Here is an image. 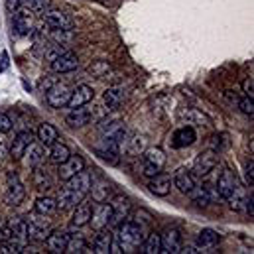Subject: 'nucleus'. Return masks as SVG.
Instances as JSON below:
<instances>
[{
  "mask_svg": "<svg viewBox=\"0 0 254 254\" xmlns=\"http://www.w3.org/2000/svg\"><path fill=\"white\" fill-rule=\"evenodd\" d=\"M81 170H85V160L81 156H69L65 162L60 164V170H58V176L62 182L71 180L73 176H77Z\"/></svg>",
  "mask_w": 254,
  "mask_h": 254,
  "instance_id": "1a4fd4ad",
  "label": "nucleus"
},
{
  "mask_svg": "<svg viewBox=\"0 0 254 254\" xmlns=\"http://www.w3.org/2000/svg\"><path fill=\"white\" fill-rule=\"evenodd\" d=\"M142 251L146 254H158L162 253V243H160V235L158 233H150L148 239H144L142 243Z\"/></svg>",
  "mask_w": 254,
  "mask_h": 254,
  "instance_id": "f704fd0d",
  "label": "nucleus"
},
{
  "mask_svg": "<svg viewBox=\"0 0 254 254\" xmlns=\"http://www.w3.org/2000/svg\"><path fill=\"white\" fill-rule=\"evenodd\" d=\"M10 229H12V239H16L18 243L26 245L30 241V235H28V223L24 219H12L10 221Z\"/></svg>",
  "mask_w": 254,
  "mask_h": 254,
  "instance_id": "a878e982",
  "label": "nucleus"
},
{
  "mask_svg": "<svg viewBox=\"0 0 254 254\" xmlns=\"http://www.w3.org/2000/svg\"><path fill=\"white\" fill-rule=\"evenodd\" d=\"M34 186H36V190L48 191V190H52V180H50V176H48L46 172L36 170V172H34Z\"/></svg>",
  "mask_w": 254,
  "mask_h": 254,
  "instance_id": "58836bf2",
  "label": "nucleus"
},
{
  "mask_svg": "<svg viewBox=\"0 0 254 254\" xmlns=\"http://www.w3.org/2000/svg\"><path fill=\"white\" fill-rule=\"evenodd\" d=\"M123 148L127 150L128 154L138 156V154H142V152L146 150V138H144V136L134 134V136H130V138L125 140V146H123Z\"/></svg>",
  "mask_w": 254,
  "mask_h": 254,
  "instance_id": "c756f323",
  "label": "nucleus"
},
{
  "mask_svg": "<svg viewBox=\"0 0 254 254\" xmlns=\"http://www.w3.org/2000/svg\"><path fill=\"white\" fill-rule=\"evenodd\" d=\"M247 182L253 186V182H254V164L253 162L247 166Z\"/></svg>",
  "mask_w": 254,
  "mask_h": 254,
  "instance_id": "09e8293b",
  "label": "nucleus"
},
{
  "mask_svg": "<svg viewBox=\"0 0 254 254\" xmlns=\"http://www.w3.org/2000/svg\"><path fill=\"white\" fill-rule=\"evenodd\" d=\"M111 205V219H109V227H119L125 219L128 217L130 209H132V203L127 195H115L113 201L109 203Z\"/></svg>",
  "mask_w": 254,
  "mask_h": 254,
  "instance_id": "f03ea898",
  "label": "nucleus"
},
{
  "mask_svg": "<svg viewBox=\"0 0 254 254\" xmlns=\"http://www.w3.org/2000/svg\"><path fill=\"white\" fill-rule=\"evenodd\" d=\"M239 109L245 113V115H249V117H253L254 115V103H253V97H245L241 103H239Z\"/></svg>",
  "mask_w": 254,
  "mask_h": 254,
  "instance_id": "79ce46f5",
  "label": "nucleus"
},
{
  "mask_svg": "<svg viewBox=\"0 0 254 254\" xmlns=\"http://www.w3.org/2000/svg\"><path fill=\"white\" fill-rule=\"evenodd\" d=\"M186 253H197V251H195V247H188V249H186Z\"/></svg>",
  "mask_w": 254,
  "mask_h": 254,
  "instance_id": "3c124183",
  "label": "nucleus"
},
{
  "mask_svg": "<svg viewBox=\"0 0 254 254\" xmlns=\"http://www.w3.org/2000/svg\"><path fill=\"white\" fill-rule=\"evenodd\" d=\"M119 243L123 253H136L144 243V229L136 221H123L119 227Z\"/></svg>",
  "mask_w": 254,
  "mask_h": 254,
  "instance_id": "f257e3e1",
  "label": "nucleus"
},
{
  "mask_svg": "<svg viewBox=\"0 0 254 254\" xmlns=\"http://www.w3.org/2000/svg\"><path fill=\"white\" fill-rule=\"evenodd\" d=\"M12 130V119L6 115V113H0V132L6 134Z\"/></svg>",
  "mask_w": 254,
  "mask_h": 254,
  "instance_id": "c03bdc74",
  "label": "nucleus"
},
{
  "mask_svg": "<svg viewBox=\"0 0 254 254\" xmlns=\"http://www.w3.org/2000/svg\"><path fill=\"white\" fill-rule=\"evenodd\" d=\"M144 162L152 164L154 168H158L162 172V168L166 166V154L162 148H146L144 150Z\"/></svg>",
  "mask_w": 254,
  "mask_h": 254,
  "instance_id": "cd10ccee",
  "label": "nucleus"
},
{
  "mask_svg": "<svg viewBox=\"0 0 254 254\" xmlns=\"http://www.w3.org/2000/svg\"><path fill=\"white\" fill-rule=\"evenodd\" d=\"M174 186L182 193H191L195 190V180L188 170H178V174L174 176Z\"/></svg>",
  "mask_w": 254,
  "mask_h": 254,
  "instance_id": "393cba45",
  "label": "nucleus"
},
{
  "mask_svg": "<svg viewBox=\"0 0 254 254\" xmlns=\"http://www.w3.org/2000/svg\"><path fill=\"white\" fill-rule=\"evenodd\" d=\"M30 142H34V134H32V132L24 130V132L16 134V138H14L12 146H10V156H12V160H22V156H24L26 148L30 146Z\"/></svg>",
  "mask_w": 254,
  "mask_h": 254,
  "instance_id": "2eb2a0df",
  "label": "nucleus"
},
{
  "mask_svg": "<svg viewBox=\"0 0 254 254\" xmlns=\"http://www.w3.org/2000/svg\"><path fill=\"white\" fill-rule=\"evenodd\" d=\"M69 156H71V150H69L65 144L58 142V140L52 144V148H50V160H52L54 164H58V166H60V164L65 162Z\"/></svg>",
  "mask_w": 254,
  "mask_h": 254,
  "instance_id": "7c9ffc66",
  "label": "nucleus"
},
{
  "mask_svg": "<svg viewBox=\"0 0 254 254\" xmlns=\"http://www.w3.org/2000/svg\"><path fill=\"white\" fill-rule=\"evenodd\" d=\"M46 93H48V95H46L48 105H50V107H54V109H62V107H65V105L69 103L71 87H69V85H65V83H58V85L50 87Z\"/></svg>",
  "mask_w": 254,
  "mask_h": 254,
  "instance_id": "20e7f679",
  "label": "nucleus"
},
{
  "mask_svg": "<svg viewBox=\"0 0 254 254\" xmlns=\"http://www.w3.org/2000/svg\"><path fill=\"white\" fill-rule=\"evenodd\" d=\"M42 18H44V22H46L50 28H56V30H71V28L75 26L73 18H71L69 14H65L64 10H54V8H50L48 12L42 14Z\"/></svg>",
  "mask_w": 254,
  "mask_h": 254,
  "instance_id": "39448f33",
  "label": "nucleus"
},
{
  "mask_svg": "<svg viewBox=\"0 0 254 254\" xmlns=\"http://www.w3.org/2000/svg\"><path fill=\"white\" fill-rule=\"evenodd\" d=\"M89 121H91V113H89L87 109H83V107L71 109V113L65 117V123L73 128L85 127V125H89Z\"/></svg>",
  "mask_w": 254,
  "mask_h": 254,
  "instance_id": "4be33fe9",
  "label": "nucleus"
},
{
  "mask_svg": "<svg viewBox=\"0 0 254 254\" xmlns=\"http://www.w3.org/2000/svg\"><path fill=\"white\" fill-rule=\"evenodd\" d=\"M148 188H150V191H152L154 195L166 197V195H170V191H172V178H170V176H164V174L160 172V174H156L154 178H150Z\"/></svg>",
  "mask_w": 254,
  "mask_h": 254,
  "instance_id": "f3484780",
  "label": "nucleus"
},
{
  "mask_svg": "<svg viewBox=\"0 0 254 254\" xmlns=\"http://www.w3.org/2000/svg\"><path fill=\"white\" fill-rule=\"evenodd\" d=\"M87 71H89V75H93V77H97V79H101V77H105L109 71H111V64L109 62H105V60H99V62H93V64L87 67Z\"/></svg>",
  "mask_w": 254,
  "mask_h": 254,
  "instance_id": "e433bc0d",
  "label": "nucleus"
},
{
  "mask_svg": "<svg viewBox=\"0 0 254 254\" xmlns=\"http://www.w3.org/2000/svg\"><path fill=\"white\" fill-rule=\"evenodd\" d=\"M56 211H58V201H56L54 197H40V199L36 201V213H38V215L50 217V215H54Z\"/></svg>",
  "mask_w": 254,
  "mask_h": 254,
  "instance_id": "2f4dec72",
  "label": "nucleus"
},
{
  "mask_svg": "<svg viewBox=\"0 0 254 254\" xmlns=\"http://www.w3.org/2000/svg\"><path fill=\"white\" fill-rule=\"evenodd\" d=\"M180 119L188 121V125H205L207 123V119L195 109H182L180 111Z\"/></svg>",
  "mask_w": 254,
  "mask_h": 254,
  "instance_id": "c9c22d12",
  "label": "nucleus"
},
{
  "mask_svg": "<svg viewBox=\"0 0 254 254\" xmlns=\"http://www.w3.org/2000/svg\"><path fill=\"white\" fill-rule=\"evenodd\" d=\"M109 253H115V254L123 253V249H121V243H119V239H113V241H111V251H109Z\"/></svg>",
  "mask_w": 254,
  "mask_h": 254,
  "instance_id": "8fccbe9b",
  "label": "nucleus"
},
{
  "mask_svg": "<svg viewBox=\"0 0 254 254\" xmlns=\"http://www.w3.org/2000/svg\"><path fill=\"white\" fill-rule=\"evenodd\" d=\"M195 140H197V134H195V128L193 127H182L180 130H176L174 136H172L174 148H188Z\"/></svg>",
  "mask_w": 254,
  "mask_h": 254,
  "instance_id": "a211bd4d",
  "label": "nucleus"
},
{
  "mask_svg": "<svg viewBox=\"0 0 254 254\" xmlns=\"http://www.w3.org/2000/svg\"><path fill=\"white\" fill-rule=\"evenodd\" d=\"M83 199H85V195H83V193L73 191V190H67V188H65V190L60 193V197H58V209H62V211L71 209V207L79 205Z\"/></svg>",
  "mask_w": 254,
  "mask_h": 254,
  "instance_id": "412c9836",
  "label": "nucleus"
},
{
  "mask_svg": "<svg viewBox=\"0 0 254 254\" xmlns=\"http://www.w3.org/2000/svg\"><path fill=\"white\" fill-rule=\"evenodd\" d=\"M50 64H52L54 73H69V71H75L79 67V58L73 52H64Z\"/></svg>",
  "mask_w": 254,
  "mask_h": 254,
  "instance_id": "ddd939ff",
  "label": "nucleus"
},
{
  "mask_svg": "<svg viewBox=\"0 0 254 254\" xmlns=\"http://www.w3.org/2000/svg\"><path fill=\"white\" fill-rule=\"evenodd\" d=\"M34 28V16H32V10H22L18 8L16 10V16H14V30L18 36H28Z\"/></svg>",
  "mask_w": 254,
  "mask_h": 254,
  "instance_id": "4468645a",
  "label": "nucleus"
},
{
  "mask_svg": "<svg viewBox=\"0 0 254 254\" xmlns=\"http://www.w3.org/2000/svg\"><path fill=\"white\" fill-rule=\"evenodd\" d=\"M67 186V190H73V191H79V193H83V195H87L89 191H91V176L85 172V170H81L77 176H73L71 180H67L65 182Z\"/></svg>",
  "mask_w": 254,
  "mask_h": 254,
  "instance_id": "aec40b11",
  "label": "nucleus"
},
{
  "mask_svg": "<svg viewBox=\"0 0 254 254\" xmlns=\"http://www.w3.org/2000/svg\"><path fill=\"white\" fill-rule=\"evenodd\" d=\"M125 99H127V93H125L123 87H111V89L105 91V105H107L111 111L119 109V107L125 103Z\"/></svg>",
  "mask_w": 254,
  "mask_h": 254,
  "instance_id": "5701e85b",
  "label": "nucleus"
},
{
  "mask_svg": "<svg viewBox=\"0 0 254 254\" xmlns=\"http://www.w3.org/2000/svg\"><path fill=\"white\" fill-rule=\"evenodd\" d=\"M22 243H18L16 239H8L4 243H0V254H12V253H22Z\"/></svg>",
  "mask_w": 254,
  "mask_h": 254,
  "instance_id": "ea45409f",
  "label": "nucleus"
},
{
  "mask_svg": "<svg viewBox=\"0 0 254 254\" xmlns=\"http://www.w3.org/2000/svg\"><path fill=\"white\" fill-rule=\"evenodd\" d=\"M28 223V235L30 241H46L50 235V221L48 219H30Z\"/></svg>",
  "mask_w": 254,
  "mask_h": 254,
  "instance_id": "dca6fc26",
  "label": "nucleus"
},
{
  "mask_svg": "<svg viewBox=\"0 0 254 254\" xmlns=\"http://www.w3.org/2000/svg\"><path fill=\"white\" fill-rule=\"evenodd\" d=\"M48 249L50 253H65V247H67V233H50L48 235Z\"/></svg>",
  "mask_w": 254,
  "mask_h": 254,
  "instance_id": "c85d7f7f",
  "label": "nucleus"
},
{
  "mask_svg": "<svg viewBox=\"0 0 254 254\" xmlns=\"http://www.w3.org/2000/svg\"><path fill=\"white\" fill-rule=\"evenodd\" d=\"M8 239H12L10 223L4 221V219H0V243H4V241H8Z\"/></svg>",
  "mask_w": 254,
  "mask_h": 254,
  "instance_id": "37998d69",
  "label": "nucleus"
},
{
  "mask_svg": "<svg viewBox=\"0 0 254 254\" xmlns=\"http://www.w3.org/2000/svg\"><path fill=\"white\" fill-rule=\"evenodd\" d=\"M221 243V235L213 229H203L197 237V249L201 251H213L215 247H219Z\"/></svg>",
  "mask_w": 254,
  "mask_h": 254,
  "instance_id": "6ab92c4d",
  "label": "nucleus"
},
{
  "mask_svg": "<svg viewBox=\"0 0 254 254\" xmlns=\"http://www.w3.org/2000/svg\"><path fill=\"white\" fill-rule=\"evenodd\" d=\"M109 219H111V205L109 203H99L93 211H91V219L89 223L93 225L95 231H103L109 227Z\"/></svg>",
  "mask_w": 254,
  "mask_h": 254,
  "instance_id": "f8f14e48",
  "label": "nucleus"
},
{
  "mask_svg": "<svg viewBox=\"0 0 254 254\" xmlns=\"http://www.w3.org/2000/svg\"><path fill=\"white\" fill-rule=\"evenodd\" d=\"M253 89H254L253 77H247V79H245V83H243V91L247 93V97H253Z\"/></svg>",
  "mask_w": 254,
  "mask_h": 254,
  "instance_id": "49530a36",
  "label": "nucleus"
},
{
  "mask_svg": "<svg viewBox=\"0 0 254 254\" xmlns=\"http://www.w3.org/2000/svg\"><path fill=\"white\" fill-rule=\"evenodd\" d=\"M85 251H87V243L83 237H67L65 253H85Z\"/></svg>",
  "mask_w": 254,
  "mask_h": 254,
  "instance_id": "4c0bfd02",
  "label": "nucleus"
},
{
  "mask_svg": "<svg viewBox=\"0 0 254 254\" xmlns=\"http://www.w3.org/2000/svg\"><path fill=\"white\" fill-rule=\"evenodd\" d=\"M91 205L89 203H85V199L79 203V205H75V213H73V219H71V225L73 227H85V225H89V219H91Z\"/></svg>",
  "mask_w": 254,
  "mask_h": 254,
  "instance_id": "b1692460",
  "label": "nucleus"
},
{
  "mask_svg": "<svg viewBox=\"0 0 254 254\" xmlns=\"http://www.w3.org/2000/svg\"><path fill=\"white\" fill-rule=\"evenodd\" d=\"M22 6V0H6V10L8 12H16Z\"/></svg>",
  "mask_w": 254,
  "mask_h": 254,
  "instance_id": "de8ad7c7",
  "label": "nucleus"
},
{
  "mask_svg": "<svg viewBox=\"0 0 254 254\" xmlns=\"http://www.w3.org/2000/svg\"><path fill=\"white\" fill-rule=\"evenodd\" d=\"M26 197V190L20 182V178L16 174H8V182H6V190H4V201L12 207L20 205Z\"/></svg>",
  "mask_w": 254,
  "mask_h": 254,
  "instance_id": "7ed1b4c3",
  "label": "nucleus"
},
{
  "mask_svg": "<svg viewBox=\"0 0 254 254\" xmlns=\"http://www.w3.org/2000/svg\"><path fill=\"white\" fill-rule=\"evenodd\" d=\"M2 156H4V146L0 144V158H2Z\"/></svg>",
  "mask_w": 254,
  "mask_h": 254,
  "instance_id": "603ef678",
  "label": "nucleus"
},
{
  "mask_svg": "<svg viewBox=\"0 0 254 254\" xmlns=\"http://www.w3.org/2000/svg\"><path fill=\"white\" fill-rule=\"evenodd\" d=\"M24 166L26 168H30V170H36L42 162H44V158H46V150H44V144L40 142H30V146L26 148V152H24Z\"/></svg>",
  "mask_w": 254,
  "mask_h": 254,
  "instance_id": "9d476101",
  "label": "nucleus"
},
{
  "mask_svg": "<svg viewBox=\"0 0 254 254\" xmlns=\"http://www.w3.org/2000/svg\"><path fill=\"white\" fill-rule=\"evenodd\" d=\"M91 188H93V201L95 203H103V201H107L109 199V195H111V184L109 182H105V180H101L99 184H91Z\"/></svg>",
  "mask_w": 254,
  "mask_h": 254,
  "instance_id": "72a5a7b5",
  "label": "nucleus"
},
{
  "mask_svg": "<svg viewBox=\"0 0 254 254\" xmlns=\"http://www.w3.org/2000/svg\"><path fill=\"white\" fill-rule=\"evenodd\" d=\"M38 138H40V142H42L44 146H52V144L60 138V132H58V128L54 127V125L42 123L40 128H38Z\"/></svg>",
  "mask_w": 254,
  "mask_h": 254,
  "instance_id": "bb28decb",
  "label": "nucleus"
},
{
  "mask_svg": "<svg viewBox=\"0 0 254 254\" xmlns=\"http://www.w3.org/2000/svg\"><path fill=\"white\" fill-rule=\"evenodd\" d=\"M28 4H30L32 14H44V12H48L52 8L50 0H28Z\"/></svg>",
  "mask_w": 254,
  "mask_h": 254,
  "instance_id": "a19ab883",
  "label": "nucleus"
},
{
  "mask_svg": "<svg viewBox=\"0 0 254 254\" xmlns=\"http://www.w3.org/2000/svg\"><path fill=\"white\" fill-rule=\"evenodd\" d=\"M215 166H217V156H215L213 150L201 152V154H197L195 160H193V172H195L197 176H201V178L207 176V174H211V172L215 170Z\"/></svg>",
  "mask_w": 254,
  "mask_h": 254,
  "instance_id": "423d86ee",
  "label": "nucleus"
},
{
  "mask_svg": "<svg viewBox=\"0 0 254 254\" xmlns=\"http://www.w3.org/2000/svg\"><path fill=\"white\" fill-rule=\"evenodd\" d=\"M142 174H144L146 178H154L156 174H160V170H158V168H154L152 164H148V162H144V166H142Z\"/></svg>",
  "mask_w": 254,
  "mask_h": 254,
  "instance_id": "a18cd8bd",
  "label": "nucleus"
},
{
  "mask_svg": "<svg viewBox=\"0 0 254 254\" xmlns=\"http://www.w3.org/2000/svg\"><path fill=\"white\" fill-rule=\"evenodd\" d=\"M160 243H162V253H182L184 249L182 233L176 227L166 229L164 235H160Z\"/></svg>",
  "mask_w": 254,
  "mask_h": 254,
  "instance_id": "0eeeda50",
  "label": "nucleus"
},
{
  "mask_svg": "<svg viewBox=\"0 0 254 254\" xmlns=\"http://www.w3.org/2000/svg\"><path fill=\"white\" fill-rule=\"evenodd\" d=\"M111 241H113V233L111 231H107V229H103V231H99V237L95 239V253L99 254H107L111 251Z\"/></svg>",
  "mask_w": 254,
  "mask_h": 254,
  "instance_id": "473e14b6",
  "label": "nucleus"
},
{
  "mask_svg": "<svg viewBox=\"0 0 254 254\" xmlns=\"http://www.w3.org/2000/svg\"><path fill=\"white\" fill-rule=\"evenodd\" d=\"M93 97H95V91H93L89 85H77L75 89H71V97H69L67 107H69V109L85 107L89 101H93Z\"/></svg>",
  "mask_w": 254,
  "mask_h": 254,
  "instance_id": "9b49d317",
  "label": "nucleus"
},
{
  "mask_svg": "<svg viewBox=\"0 0 254 254\" xmlns=\"http://www.w3.org/2000/svg\"><path fill=\"white\" fill-rule=\"evenodd\" d=\"M239 186V178H237V174L233 172V170H223V174L219 176V180H217V195L219 197H223V199H229L231 197V193L235 191V188Z\"/></svg>",
  "mask_w": 254,
  "mask_h": 254,
  "instance_id": "6e6552de",
  "label": "nucleus"
}]
</instances>
